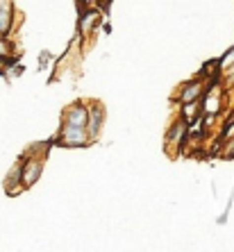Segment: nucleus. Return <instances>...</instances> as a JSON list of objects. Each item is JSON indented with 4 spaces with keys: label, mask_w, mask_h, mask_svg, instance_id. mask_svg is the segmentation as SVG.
Segmentation results:
<instances>
[{
    "label": "nucleus",
    "mask_w": 234,
    "mask_h": 252,
    "mask_svg": "<svg viewBox=\"0 0 234 252\" xmlns=\"http://www.w3.org/2000/svg\"><path fill=\"white\" fill-rule=\"evenodd\" d=\"M41 168H43V161L41 159H28L25 164H21V184L23 187H32V184L39 180V175H41Z\"/></svg>",
    "instance_id": "f257e3e1"
},
{
    "label": "nucleus",
    "mask_w": 234,
    "mask_h": 252,
    "mask_svg": "<svg viewBox=\"0 0 234 252\" xmlns=\"http://www.w3.org/2000/svg\"><path fill=\"white\" fill-rule=\"evenodd\" d=\"M62 143L64 146H84L87 143V129L82 125H66L62 132Z\"/></svg>",
    "instance_id": "f03ea898"
},
{
    "label": "nucleus",
    "mask_w": 234,
    "mask_h": 252,
    "mask_svg": "<svg viewBox=\"0 0 234 252\" xmlns=\"http://www.w3.org/2000/svg\"><path fill=\"white\" fill-rule=\"evenodd\" d=\"M12 18H14V5L12 0H0V34L5 36L12 30Z\"/></svg>",
    "instance_id": "7ed1b4c3"
},
{
    "label": "nucleus",
    "mask_w": 234,
    "mask_h": 252,
    "mask_svg": "<svg viewBox=\"0 0 234 252\" xmlns=\"http://www.w3.org/2000/svg\"><path fill=\"white\" fill-rule=\"evenodd\" d=\"M87 116L89 112L84 109V107H73V109H68V114H66V121H68V125H87Z\"/></svg>",
    "instance_id": "20e7f679"
},
{
    "label": "nucleus",
    "mask_w": 234,
    "mask_h": 252,
    "mask_svg": "<svg viewBox=\"0 0 234 252\" xmlns=\"http://www.w3.org/2000/svg\"><path fill=\"white\" fill-rule=\"evenodd\" d=\"M100 123H102V112L100 109H96V112H91L87 116V125H89V134L96 136L100 129Z\"/></svg>",
    "instance_id": "39448f33"
},
{
    "label": "nucleus",
    "mask_w": 234,
    "mask_h": 252,
    "mask_svg": "<svg viewBox=\"0 0 234 252\" xmlns=\"http://www.w3.org/2000/svg\"><path fill=\"white\" fill-rule=\"evenodd\" d=\"M198 94H200V87L198 84H191V87L182 94V102H193V100L198 98Z\"/></svg>",
    "instance_id": "423d86ee"
},
{
    "label": "nucleus",
    "mask_w": 234,
    "mask_h": 252,
    "mask_svg": "<svg viewBox=\"0 0 234 252\" xmlns=\"http://www.w3.org/2000/svg\"><path fill=\"white\" fill-rule=\"evenodd\" d=\"M234 64V50H230L228 55H225V59H223V66H230Z\"/></svg>",
    "instance_id": "0eeeda50"
},
{
    "label": "nucleus",
    "mask_w": 234,
    "mask_h": 252,
    "mask_svg": "<svg viewBox=\"0 0 234 252\" xmlns=\"http://www.w3.org/2000/svg\"><path fill=\"white\" fill-rule=\"evenodd\" d=\"M5 50H7V46H5V41H2V39H0V59L5 57Z\"/></svg>",
    "instance_id": "6e6552de"
},
{
    "label": "nucleus",
    "mask_w": 234,
    "mask_h": 252,
    "mask_svg": "<svg viewBox=\"0 0 234 252\" xmlns=\"http://www.w3.org/2000/svg\"><path fill=\"white\" fill-rule=\"evenodd\" d=\"M0 39H2V34H0Z\"/></svg>",
    "instance_id": "1a4fd4ad"
}]
</instances>
